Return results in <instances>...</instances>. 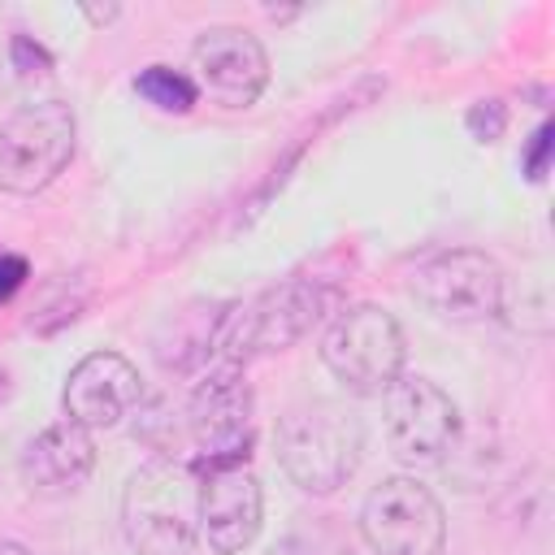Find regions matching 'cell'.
Masks as SVG:
<instances>
[{
	"instance_id": "cell-10",
	"label": "cell",
	"mask_w": 555,
	"mask_h": 555,
	"mask_svg": "<svg viewBox=\"0 0 555 555\" xmlns=\"http://www.w3.org/2000/svg\"><path fill=\"white\" fill-rule=\"evenodd\" d=\"M195 87H204L221 108H251L269 87V52L243 26H208L191 43Z\"/></svg>"
},
{
	"instance_id": "cell-7",
	"label": "cell",
	"mask_w": 555,
	"mask_h": 555,
	"mask_svg": "<svg viewBox=\"0 0 555 555\" xmlns=\"http://www.w3.org/2000/svg\"><path fill=\"white\" fill-rule=\"evenodd\" d=\"M412 299L451 325H481L494 321L507 304V278L494 256L477 247H451L421 260L408 278Z\"/></svg>"
},
{
	"instance_id": "cell-8",
	"label": "cell",
	"mask_w": 555,
	"mask_h": 555,
	"mask_svg": "<svg viewBox=\"0 0 555 555\" xmlns=\"http://www.w3.org/2000/svg\"><path fill=\"white\" fill-rule=\"evenodd\" d=\"M360 538L373 555H442L447 512L425 481L395 473L364 494Z\"/></svg>"
},
{
	"instance_id": "cell-18",
	"label": "cell",
	"mask_w": 555,
	"mask_h": 555,
	"mask_svg": "<svg viewBox=\"0 0 555 555\" xmlns=\"http://www.w3.org/2000/svg\"><path fill=\"white\" fill-rule=\"evenodd\" d=\"M546 160H551V121H542L533 134H529V147H525V173L533 182L546 178Z\"/></svg>"
},
{
	"instance_id": "cell-22",
	"label": "cell",
	"mask_w": 555,
	"mask_h": 555,
	"mask_svg": "<svg viewBox=\"0 0 555 555\" xmlns=\"http://www.w3.org/2000/svg\"><path fill=\"white\" fill-rule=\"evenodd\" d=\"M0 555H30L22 542H9V538H0Z\"/></svg>"
},
{
	"instance_id": "cell-11",
	"label": "cell",
	"mask_w": 555,
	"mask_h": 555,
	"mask_svg": "<svg viewBox=\"0 0 555 555\" xmlns=\"http://www.w3.org/2000/svg\"><path fill=\"white\" fill-rule=\"evenodd\" d=\"M264 520V490L247 464L199 468V542L212 555H238L256 542Z\"/></svg>"
},
{
	"instance_id": "cell-6",
	"label": "cell",
	"mask_w": 555,
	"mask_h": 555,
	"mask_svg": "<svg viewBox=\"0 0 555 555\" xmlns=\"http://www.w3.org/2000/svg\"><path fill=\"white\" fill-rule=\"evenodd\" d=\"M186 438L195 468L247 464L256 438V395L238 364L217 360L186 395Z\"/></svg>"
},
{
	"instance_id": "cell-2",
	"label": "cell",
	"mask_w": 555,
	"mask_h": 555,
	"mask_svg": "<svg viewBox=\"0 0 555 555\" xmlns=\"http://www.w3.org/2000/svg\"><path fill=\"white\" fill-rule=\"evenodd\" d=\"M273 442L282 473L304 494H334L360 468L364 425L338 399H308L278 416Z\"/></svg>"
},
{
	"instance_id": "cell-17",
	"label": "cell",
	"mask_w": 555,
	"mask_h": 555,
	"mask_svg": "<svg viewBox=\"0 0 555 555\" xmlns=\"http://www.w3.org/2000/svg\"><path fill=\"white\" fill-rule=\"evenodd\" d=\"M468 134L477 139V143H494L499 134H503V126H507V108L499 104V100H481V104H473L468 108Z\"/></svg>"
},
{
	"instance_id": "cell-1",
	"label": "cell",
	"mask_w": 555,
	"mask_h": 555,
	"mask_svg": "<svg viewBox=\"0 0 555 555\" xmlns=\"http://www.w3.org/2000/svg\"><path fill=\"white\" fill-rule=\"evenodd\" d=\"M121 533L134 555H195L199 546V468L156 455L126 477Z\"/></svg>"
},
{
	"instance_id": "cell-19",
	"label": "cell",
	"mask_w": 555,
	"mask_h": 555,
	"mask_svg": "<svg viewBox=\"0 0 555 555\" xmlns=\"http://www.w3.org/2000/svg\"><path fill=\"white\" fill-rule=\"evenodd\" d=\"M30 278V269H26V256H17V251H0V304L4 299H13L17 291H22V282Z\"/></svg>"
},
{
	"instance_id": "cell-15",
	"label": "cell",
	"mask_w": 555,
	"mask_h": 555,
	"mask_svg": "<svg viewBox=\"0 0 555 555\" xmlns=\"http://www.w3.org/2000/svg\"><path fill=\"white\" fill-rule=\"evenodd\" d=\"M134 91H139L147 104H156L160 113H191L195 100H199L195 78L182 74V69H173V65H147V69L134 78Z\"/></svg>"
},
{
	"instance_id": "cell-14",
	"label": "cell",
	"mask_w": 555,
	"mask_h": 555,
	"mask_svg": "<svg viewBox=\"0 0 555 555\" xmlns=\"http://www.w3.org/2000/svg\"><path fill=\"white\" fill-rule=\"evenodd\" d=\"M230 304H191L169 317V338L156 343V356L165 369H195L217 351V330L225 321Z\"/></svg>"
},
{
	"instance_id": "cell-20",
	"label": "cell",
	"mask_w": 555,
	"mask_h": 555,
	"mask_svg": "<svg viewBox=\"0 0 555 555\" xmlns=\"http://www.w3.org/2000/svg\"><path fill=\"white\" fill-rule=\"evenodd\" d=\"M269 555H321V546H312L308 538H295V533H291V538L273 542V546H269Z\"/></svg>"
},
{
	"instance_id": "cell-12",
	"label": "cell",
	"mask_w": 555,
	"mask_h": 555,
	"mask_svg": "<svg viewBox=\"0 0 555 555\" xmlns=\"http://www.w3.org/2000/svg\"><path fill=\"white\" fill-rule=\"evenodd\" d=\"M61 403L65 421L82 425L87 434L117 429L130 412L143 408V377L121 351H91L69 369Z\"/></svg>"
},
{
	"instance_id": "cell-21",
	"label": "cell",
	"mask_w": 555,
	"mask_h": 555,
	"mask_svg": "<svg viewBox=\"0 0 555 555\" xmlns=\"http://www.w3.org/2000/svg\"><path fill=\"white\" fill-rule=\"evenodd\" d=\"M82 13H87V17H91V22H113V17H117V13H121V9H117V4H108V9H91V4H87V9H82Z\"/></svg>"
},
{
	"instance_id": "cell-5",
	"label": "cell",
	"mask_w": 555,
	"mask_h": 555,
	"mask_svg": "<svg viewBox=\"0 0 555 555\" xmlns=\"http://www.w3.org/2000/svg\"><path fill=\"white\" fill-rule=\"evenodd\" d=\"M403 360H408L403 325L377 304L343 308L321 334V364L351 395H382L403 373Z\"/></svg>"
},
{
	"instance_id": "cell-16",
	"label": "cell",
	"mask_w": 555,
	"mask_h": 555,
	"mask_svg": "<svg viewBox=\"0 0 555 555\" xmlns=\"http://www.w3.org/2000/svg\"><path fill=\"white\" fill-rule=\"evenodd\" d=\"M9 65H13V74H17L22 82H43V78L52 74L48 48H39L30 35H13V39H9Z\"/></svg>"
},
{
	"instance_id": "cell-3",
	"label": "cell",
	"mask_w": 555,
	"mask_h": 555,
	"mask_svg": "<svg viewBox=\"0 0 555 555\" xmlns=\"http://www.w3.org/2000/svg\"><path fill=\"white\" fill-rule=\"evenodd\" d=\"M325 308H330V291L317 286L312 278H286L278 286H264L260 295L225 308V321L217 330V356L238 369L247 360L278 356L295 347L304 334H312Z\"/></svg>"
},
{
	"instance_id": "cell-9",
	"label": "cell",
	"mask_w": 555,
	"mask_h": 555,
	"mask_svg": "<svg viewBox=\"0 0 555 555\" xmlns=\"http://www.w3.org/2000/svg\"><path fill=\"white\" fill-rule=\"evenodd\" d=\"M390 451L412 468L442 464L460 442V403L421 373H399L382 390Z\"/></svg>"
},
{
	"instance_id": "cell-4",
	"label": "cell",
	"mask_w": 555,
	"mask_h": 555,
	"mask_svg": "<svg viewBox=\"0 0 555 555\" xmlns=\"http://www.w3.org/2000/svg\"><path fill=\"white\" fill-rule=\"evenodd\" d=\"M78 147V117L65 100H30L0 126V191L39 195L48 191Z\"/></svg>"
},
{
	"instance_id": "cell-13",
	"label": "cell",
	"mask_w": 555,
	"mask_h": 555,
	"mask_svg": "<svg viewBox=\"0 0 555 555\" xmlns=\"http://www.w3.org/2000/svg\"><path fill=\"white\" fill-rule=\"evenodd\" d=\"M91 468H95V442L74 421H56L39 429L17 460V477L35 499H65L82 490Z\"/></svg>"
}]
</instances>
